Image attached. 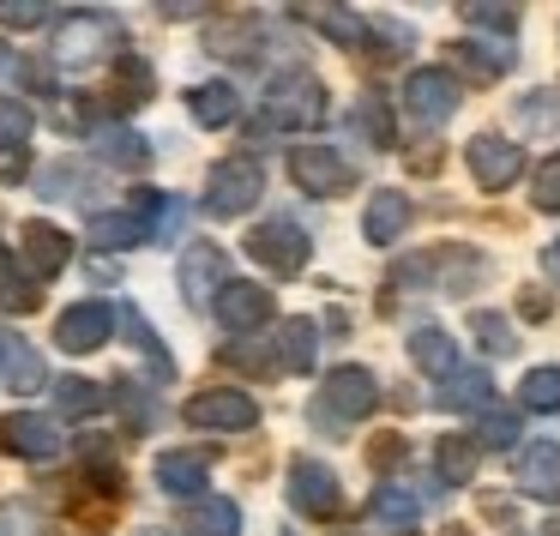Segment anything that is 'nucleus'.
<instances>
[{"mask_svg": "<svg viewBox=\"0 0 560 536\" xmlns=\"http://www.w3.org/2000/svg\"><path fill=\"white\" fill-rule=\"evenodd\" d=\"M266 121L271 127H319L326 121V85L314 73H278L266 85Z\"/></svg>", "mask_w": 560, "mask_h": 536, "instance_id": "obj_1", "label": "nucleus"}, {"mask_svg": "<svg viewBox=\"0 0 560 536\" xmlns=\"http://www.w3.org/2000/svg\"><path fill=\"white\" fill-rule=\"evenodd\" d=\"M259 194H266V170H259L254 158H223L218 170H211L206 211L211 218H242V211L259 206Z\"/></svg>", "mask_w": 560, "mask_h": 536, "instance_id": "obj_2", "label": "nucleus"}, {"mask_svg": "<svg viewBox=\"0 0 560 536\" xmlns=\"http://www.w3.org/2000/svg\"><path fill=\"white\" fill-rule=\"evenodd\" d=\"M374 404H380V380L368 374V368L343 362V368H331V374L319 380V404H314V410H326V422H362Z\"/></svg>", "mask_w": 560, "mask_h": 536, "instance_id": "obj_3", "label": "nucleus"}, {"mask_svg": "<svg viewBox=\"0 0 560 536\" xmlns=\"http://www.w3.org/2000/svg\"><path fill=\"white\" fill-rule=\"evenodd\" d=\"M247 254H254L259 266L271 271V278H295V271L307 266V254H314V242H307L302 223L271 218V223H259V230L247 235Z\"/></svg>", "mask_w": 560, "mask_h": 536, "instance_id": "obj_4", "label": "nucleus"}, {"mask_svg": "<svg viewBox=\"0 0 560 536\" xmlns=\"http://www.w3.org/2000/svg\"><path fill=\"white\" fill-rule=\"evenodd\" d=\"M187 422L211 428V434H242V428L259 422V404L247 398L242 386H211L199 398H187Z\"/></svg>", "mask_w": 560, "mask_h": 536, "instance_id": "obj_5", "label": "nucleus"}, {"mask_svg": "<svg viewBox=\"0 0 560 536\" xmlns=\"http://www.w3.org/2000/svg\"><path fill=\"white\" fill-rule=\"evenodd\" d=\"M458 79L446 73V67H416L410 79H404V109L416 115L422 127H440V121H452V109H458Z\"/></svg>", "mask_w": 560, "mask_h": 536, "instance_id": "obj_6", "label": "nucleus"}, {"mask_svg": "<svg viewBox=\"0 0 560 536\" xmlns=\"http://www.w3.org/2000/svg\"><path fill=\"white\" fill-rule=\"evenodd\" d=\"M115 43H121V25H115L109 13H73V19H61V37H55V61L85 67V61H97L103 49H115Z\"/></svg>", "mask_w": 560, "mask_h": 536, "instance_id": "obj_7", "label": "nucleus"}, {"mask_svg": "<svg viewBox=\"0 0 560 536\" xmlns=\"http://www.w3.org/2000/svg\"><path fill=\"white\" fill-rule=\"evenodd\" d=\"M464 163H470V175H476L482 194H500V187H512L524 175V151L512 145V139H500V133H476L470 145H464Z\"/></svg>", "mask_w": 560, "mask_h": 536, "instance_id": "obj_8", "label": "nucleus"}, {"mask_svg": "<svg viewBox=\"0 0 560 536\" xmlns=\"http://www.w3.org/2000/svg\"><path fill=\"white\" fill-rule=\"evenodd\" d=\"M290 175H295V187L314 194V199H331V194H343V187L355 182V170L331 145H295L290 151Z\"/></svg>", "mask_w": 560, "mask_h": 536, "instance_id": "obj_9", "label": "nucleus"}, {"mask_svg": "<svg viewBox=\"0 0 560 536\" xmlns=\"http://www.w3.org/2000/svg\"><path fill=\"white\" fill-rule=\"evenodd\" d=\"M290 506L307 512V518H331V512L343 506L338 476H331L319 458H295V464H290Z\"/></svg>", "mask_w": 560, "mask_h": 536, "instance_id": "obj_10", "label": "nucleus"}, {"mask_svg": "<svg viewBox=\"0 0 560 536\" xmlns=\"http://www.w3.org/2000/svg\"><path fill=\"white\" fill-rule=\"evenodd\" d=\"M512 482L536 500H560V440H530V446H518Z\"/></svg>", "mask_w": 560, "mask_h": 536, "instance_id": "obj_11", "label": "nucleus"}, {"mask_svg": "<svg viewBox=\"0 0 560 536\" xmlns=\"http://www.w3.org/2000/svg\"><path fill=\"white\" fill-rule=\"evenodd\" d=\"M211 307H218L223 331H259L271 319V290H259V283H247V278H230Z\"/></svg>", "mask_w": 560, "mask_h": 536, "instance_id": "obj_12", "label": "nucleus"}, {"mask_svg": "<svg viewBox=\"0 0 560 536\" xmlns=\"http://www.w3.org/2000/svg\"><path fill=\"white\" fill-rule=\"evenodd\" d=\"M223 271H230L223 247H211V242H194V247H187V254H182V290H187V302H194V307L218 302V290L230 283Z\"/></svg>", "mask_w": 560, "mask_h": 536, "instance_id": "obj_13", "label": "nucleus"}, {"mask_svg": "<svg viewBox=\"0 0 560 536\" xmlns=\"http://www.w3.org/2000/svg\"><path fill=\"white\" fill-rule=\"evenodd\" d=\"M7 446L19 452V458H55V452L67 446V434H61V422L55 416H37V410H19V416H7Z\"/></svg>", "mask_w": 560, "mask_h": 536, "instance_id": "obj_14", "label": "nucleus"}, {"mask_svg": "<svg viewBox=\"0 0 560 536\" xmlns=\"http://www.w3.org/2000/svg\"><path fill=\"white\" fill-rule=\"evenodd\" d=\"M404 230H410V194H398V187H374V194H368V211H362V235L374 247H392Z\"/></svg>", "mask_w": 560, "mask_h": 536, "instance_id": "obj_15", "label": "nucleus"}, {"mask_svg": "<svg viewBox=\"0 0 560 536\" xmlns=\"http://www.w3.org/2000/svg\"><path fill=\"white\" fill-rule=\"evenodd\" d=\"M19 259H25L31 278H55V271H67V259H73V242H67L55 223H25V235H19Z\"/></svg>", "mask_w": 560, "mask_h": 536, "instance_id": "obj_16", "label": "nucleus"}, {"mask_svg": "<svg viewBox=\"0 0 560 536\" xmlns=\"http://www.w3.org/2000/svg\"><path fill=\"white\" fill-rule=\"evenodd\" d=\"M115 331V314L103 302H79L61 314V326H55V338H61V350L85 356V350H103V338Z\"/></svg>", "mask_w": 560, "mask_h": 536, "instance_id": "obj_17", "label": "nucleus"}, {"mask_svg": "<svg viewBox=\"0 0 560 536\" xmlns=\"http://www.w3.org/2000/svg\"><path fill=\"white\" fill-rule=\"evenodd\" d=\"M0 380H7L13 392H37V386H49V368H43V356L31 350L25 338L0 331Z\"/></svg>", "mask_w": 560, "mask_h": 536, "instance_id": "obj_18", "label": "nucleus"}, {"mask_svg": "<svg viewBox=\"0 0 560 536\" xmlns=\"http://www.w3.org/2000/svg\"><path fill=\"white\" fill-rule=\"evenodd\" d=\"M440 410H470V416H482V410H494V380L482 374V368H458V374H446V392H440Z\"/></svg>", "mask_w": 560, "mask_h": 536, "instance_id": "obj_19", "label": "nucleus"}, {"mask_svg": "<svg viewBox=\"0 0 560 536\" xmlns=\"http://www.w3.org/2000/svg\"><path fill=\"white\" fill-rule=\"evenodd\" d=\"M410 362L422 368V374H458V338L452 331H440V326H416L410 331Z\"/></svg>", "mask_w": 560, "mask_h": 536, "instance_id": "obj_20", "label": "nucleus"}, {"mask_svg": "<svg viewBox=\"0 0 560 536\" xmlns=\"http://www.w3.org/2000/svg\"><path fill=\"white\" fill-rule=\"evenodd\" d=\"M206 482H211V464L199 458V452H163V458H158V488H163V494L194 500Z\"/></svg>", "mask_w": 560, "mask_h": 536, "instance_id": "obj_21", "label": "nucleus"}, {"mask_svg": "<svg viewBox=\"0 0 560 536\" xmlns=\"http://www.w3.org/2000/svg\"><path fill=\"white\" fill-rule=\"evenodd\" d=\"M271 350H278V368L307 374V368H314V350H319V326L314 319H283L278 338H271Z\"/></svg>", "mask_w": 560, "mask_h": 536, "instance_id": "obj_22", "label": "nucleus"}, {"mask_svg": "<svg viewBox=\"0 0 560 536\" xmlns=\"http://www.w3.org/2000/svg\"><path fill=\"white\" fill-rule=\"evenodd\" d=\"M187 109H194L199 127H230L235 115H242V97H235V85L211 79V85H194V91H187Z\"/></svg>", "mask_w": 560, "mask_h": 536, "instance_id": "obj_23", "label": "nucleus"}, {"mask_svg": "<svg viewBox=\"0 0 560 536\" xmlns=\"http://www.w3.org/2000/svg\"><path fill=\"white\" fill-rule=\"evenodd\" d=\"M307 25L326 31L338 49H362V43L374 37V25H368V19H355V13H343V7H314V13H307Z\"/></svg>", "mask_w": 560, "mask_h": 536, "instance_id": "obj_24", "label": "nucleus"}, {"mask_svg": "<svg viewBox=\"0 0 560 536\" xmlns=\"http://www.w3.org/2000/svg\"><path fill=\"white\" fill-rule=\"evenodd\" d=\"M368 512H374L380 524H392V531H410L416 524V494L398 482H380L374 494H368Z\"/></svg>", "mask_w": 560, "mask_h": 536, "instance_id": "obj_25", "label": "nucleus"}, {"mask_svg": "<svg viewBox=\"0 0 560 536\" xmlns=\"http://www.w3.org/2000/svg\"><path fill=\"white\" fill-rule=\"evenodd\" d=\"M518 404H524V410H536V416H555L560 410V368L555 362L530 368L524 386H518Z\"/></svg>", "mask_w": 560, "mask_h": 536, "instance_id": "obj_26", "label": "nucleus"}, {"mask_svg": "<svg viewBox=\"0 0 560 536\" xmlns=\"http://www.w3.org/2000/svg\"><path fill=\"white\" fill-rule=\"evenodd\" d=\"M115 319H121V326H127V338H133V350L145 356V362L158 368L163 380H170V374H175V362H170V350H163V343H158V331L145 326V314H139V307H121V314H115Z\"/></svg>", "mask_w": 560, "mask_h": 536, "instance_id": "obj_27", "label": "nucleus"}, {"mask_svg": "<svg viewBox=\"0 0 560 536\" xmlns=\"http://www.w3.org/2000/svg\"><path fill=\"white\" fill-rule=\"evenodd\" d=\"M97 151H103L109 163H121V170H145V163H151V145H145L139 133H127V127H103V133H97Z\"/></svg>", "mask_w": 560, "mask_h": 536, "instance_id": "obj_28", "label": "nucleus"}, {"mask_svg": "<svg viewBox=\"0 0 560 536\" xmlns=\"http://www.w3.org/2000/svg\"><path fill=\"white\" fill-rule=\"evenodd\" d=\"M434 464H440V482H470V476H476V440L446 434L434 446Z\"/></svg>", "mask_w": 560, "mask_h": 536, "instance_id": "obj_29", "label": "nucleus"}, {"mask_svg": "<svg viewBox=\"0 0 560 536\" xmlns=\"http://www.w3.org/2000/svg\"><path fill=\"white\" fill-rule=\"evenodd\" d=\"M355 127L368 133V145H374V151H386L392 139H398V127H392V109H386V97H380V91H368V97L355 103Z\"/></svg>", "mask_w": 560, "mask_h": 536, "instance_id": "obj_30", "label": "nucleus"}, {"mask_svg": "<svg viewBox=\"0 0 560 536\" xmlns=\"http://www.w3.org/2000/svg\"><path fill=\"white\" fill-rule=\"evenodd\" d=\"M518 416L506 410V404H494V410H482V422H476V446H494V452H512L518 446Z\"/></svg>", "mask_w": 560, "mask_h": 536, "instance_id": "obj_31", "label": "nucleus"}, {"mask_svg": "<svg viewBox=\"0 0 560 536\" xmlns=\"http://www.w3.org/2000/svg\"><path fill=\"white\" fill-rule=\"evenodd\" d=\"M55 404H61V416H97L103 404H109V392H103L97 380H61V386H55Z\"/></svg>", "mask_w": 560, "mask_h": 536, "instance_id": "obj_32", "label": "nucleus"}, {"mask_svg": "<svg viewBox=\"0 0 560 536\" xmlns=\"http://www.w3.org/2000/svg\"><path fill=\"white\" fill-rule=\"evenodd\" d=\"M194 531L199 536H242V506H235V500H199Z\"/></svg>", "mask_w": 560, "mask_h": 536, "instance_id": "obj_33", "label": "nucleus"}, {"mask_svg": "<svg viewBox=\"0 0 560 536\" xmlns=\"http://www.w3.org/2000/svg\"><path fill=\"white\" fill-rule=\"evenodd\" d=\"M458 49H464V61H470V73H482V79H500V73H506V67H512V43L464 37Z\"/></svg>", "mask_w": 560, "mask_h": 536, "instance_id": "obj_34", "label": "nucleus"}, {"mask_svg": "<svg viewBox=\"0 0 560 536\" xmlns=\"http://www.w3.org/2000/svg\"><path fill=\"white\" fill-rule=\"evenodd\" d=\"M91 242L97 247H133V242H151V230L139 218H127V211H115V218H91Z\"/></svg>", "mask_w": 560, "mask_h": 536, "instance_id": "obj_35", "label": "nucleus"}, {"mask_svg": "<svg viewBox=\"0 0 560 536\" xmlns=\"http://www.w3.org/2000/svg\"><path fill=\"white\" fill-rule=\"evenodd\" d=\"M470 331L482 338L488 356H512V343H518V338H512V319L494 314V307H476V314H470Z\"/></svg>", "mask_w": 560, "mask_h": 536, "instance_id": "obj_36", "label": "nucleus"}, {"mask_svg": "<svg viewBox=\"0 0 560 536\" xmlns=\"http://www.w3.org/2000/svg\"><path fill=\"white\" fill-rule=\"evenodd\" d=\"M31 109L19 97H0V151H25V139H31Z\"/></svg>", "mask_w": 560, "mask_h": 536, "instance_id": "obj_37", "label": "nucleus"}, {"mask_svg": "<svg viewBox=\"0 0 560 536\" xmlns=\"http://www.w3.org/2000/svg\"><path fill=\"white\" fill-rule=\"evenodd\" d=\"M530 199H536V211H560V158L536 163V175H530Z\"/></svg>", "mask_w": 560, "mask_h": 536, "instance_id": "obj_38", "label": "nucleus"}, {"mask_svg": "<svg viewBox=\"0 0 560 536\" xmlns=\"http://www.w3.org/2000/svg\"><path fill=\"white\" fill-rule=\"evenodd\" d=\"M464 19H470V25L500 31L506 43H512V31H518V7H464Z\"/></svg>", "mask_w": 560, "mask_h": 536, "instance_id": "obj_39", "label": "nucleus"}, {"mask_svg": "<svg viewBox=\"0 0 560 536\" xmlns=\"http://www.w3.org/2000/svg\"><path fill=\"white\" fill-rule=\"evenodd\" d=\"M223 362H230V368H254V374H259V368L278 362V350H271V343H223Z\"/></svg>", "mask_w": 560, "mask_h": 536, "instance_id": "obj_40", "label": "nucleus"}, {"mask_svg": "<svg viewBox=\"0 0 560 536\" xmlns=\"http://www.w3.org/2000/svg\"><path fill=\"white\" fill-rule=\"evenodd\" d=\"M404 452H410V440H404V434H386V440H374V446H368V464H374V470H392Z\"/></svg>", "mask_w": 560, "mask_h": 536, "instance_id": "obj_41", "label": "nucleus"}, {"mask_svg": "<svg viewBox=\"0 0 560 536\" xmlns=\"http://www.w3.org/2000/svg\"><path fill=\"white\" fill-rule=\"evenodd\" d=\"M49 19V7H0V25H13V31H31Z\"/></svg>", "mask_w": 560, "mask_h": 536, "instance_id": "obj_42", "label": "nucleus"}, {"mask_svg": "<svg viewBox=\"0 0 560 536\" xmlns=\"http://www.w3.org/2000/svg\"><path fill=\"white\" fill-rule=\"evenodd\" d=\"M518 314H524V319H548V295H542V290H524V295H518Z\"/></svg>", "mask_w": 560, "mask_h": 536, "instance_id": "obj_43", "label": "nucleus"}, {"mask_svg": "<svg viewBox=\"0 0 560 536\" xmlns=\"http://www.w3.org/2000/svg\"><path fill=\"white\" fill-rule=\"evenodd\" d=\"M542 271L560 283V242H548V247H542Z\"/></svg>", "mask_w": 560, "mask_h": 536, "instance_id": "obj_44", "label": "nucleus"}, {"mask_svg": "<svg viewBox=\"0 0 560 536\" xmlns=\"http://www.w3.org/2000/svg\"><path fill=\"white\" fill-rule=\"evenodd\" d=\"M7 73H13V55H7V49H0V79H7Z\"/></svg>", "mask_w": 560, "mask_h": 536, "instance_id": "obj_45", "label": "nucleus"}, {"mask_svg": "<svg viewBox=\"0 0 560 536\" xmlns=\"http://www.w3.org/2000/svg\"><path fill=\"white\" fill-rule=\"evenodd\" d=\"M440 536H470V531H440Z\"/></svg>", "mask_w": 560, "mask_h": 536, "instance_id": "obj_46", "label": "nucleus"}]
</instances>
